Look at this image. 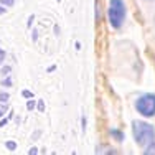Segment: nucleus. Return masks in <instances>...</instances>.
I'll return each mask as SVG.
<instances>
[{
    "instance_id": "nucleus-1",
    "label": "nucleus",
    "mask_w": 155,
    "mask_h": 155,
    "mask_svg": "<svg viewBox=\"0 0 155 155\" xmlns=\"http://www.w3.org/2000/svg\"><path fill=\"white\" fill-rule=\"evenodd\" d=\"M132 134L139 145L147 147L155 142V127L143 120H132Z\"/></svg>"
},
{
    "instance_id": "nucleus-2",
    "label": "nucleus",
    "mask_w": 155,
    "mask_h": 155,
    "mask_svg": "<svg viewBox=\"0 0 155 155\" xmlns=\"http://www.w3.org/2000/svg\"><path fill=\"white\" fill-rule=\"evenodd\" d=\"M109 21L114 28H120L125 20V5L122 0H110L107 10Z\"/></svg>"
},
{
    "instance_id": "nucleus-3",
    "label": "nucleus",
    "mask_w": 155,
    "mask_h": 155,
    "mask_svg": "<svg viewBox=\"0 0 155 155\" xmlns=\"http://www.w3.org/2000/svg\"><path fill=\"white\" fill-rule=\"evenodd\" d=\"M135 109L140 116L152 117L155 116V94H142L135 101Z\"/></svg>"
},
{
    "instance_id": "nucleus-4",
    "label": "nucleus",
    "mask_w": 155,
    "mask_h": 155,
    "mask_svg": "<svg viewBox=\"0 0 155 155\" xmlns=\"http://www.w3.org/2000/svg\"><path fill=\"white\" fill-rule=\"evenodd\" d=\"M110 134H112V137L116 139V140H124V134L120 130H117V129H112V130H110Z\"/></svg>"
},
{
    "instance_id": "nucleus-5",
    "label": "nucleus",
    "mask_w": 155,
    "mask_h": 155,
    "mask_svg": "<svg viewBox=\"0 0 155 155\" xmlns=\"http://www.w3.org/2000/svg\"><path fill=\"white\" fill-rule=\"evenodd\" d=\"M5 147H7L8 150H15V149H17V142H15V140H7V142H5Z\"/></svg>"
},
{
    "instance_id": "nucleus-6",
    "label": "nucleus",
    "mask_w": 155,
    "mask_h": 155,
    "mask_svg": "<svg viewBox=\"0 0 155 155\" xmlns=\"http://www.w3.org/2000/svg\"><path fill=\"white\" fill-rule=\"evenodd\" d=\"M143 152H145V153H155V142L150 143V145H147Z\"/></svg>"
},
{
    "instance_id": "nucleus-7",
    "label": "nucleus",
    "mask_w": 155,
    "mask_h": 155,
    "mask_svg": "<svg viewBox=\"0 0 155 155\" xmlns=\"http://www.w3.org/2000/svg\"><path fill=\"white\" fill-rule=\"evenodd\" d=\"M0 84H2V86H5V87H10V86L13 84V83H12V78H5V79H3Z\"/></svg>"
},
{
    "instance_id": "nucleus-8",
    "label": "nucleus",
    "mask_w": 155,
    "mask_h": 155,
    "mask_svg": "<svg viewBox=\"0 0 155 155\" xmlns=\"http://www.w3.org/2000/svg\"><path fill=\"white\" fill-rule=\"evenodd\" d=\"M36 109H38L40 112H45V102H43L41 99H40V101L36 102Z\"/></svg>"
},
{
    "instance_id": "nucleus-9",
    "label": "nucleus",
    "mask_w": 155,
    "mask_h": 155,
    "mask_svg": "<svg viewBox=\"0 0 155 155\" xmlns=\"http://www.w3.org/2000/svg\"><path fill=\"white\" fill-rule=\"evenodd\" d=\"M36 107V102L33 101V99H28V102H27V109L28 110H31V109H35Z\"/></svg>"
},
{
    "instance_id": "nucleus-10",
    "label": "nucleus",
    "mask_w": 155,
    "mask_h": 155,
    "mask_svg": "<svg viewBox=\"0 0 155 155\" xmlns=\"http://www.w3.org/2000/svg\"><path fill=\"white\" fill-rule=\"evenodd\" d=\"M8 99H10L8 93H0V102H7Z\"/></svg>"
},
{
    "instance_id": "nucleus-11",
    "label": "nucleus",
    "mask_w": 155,
    "mask_h": 155,
    "mask_svg": "<svg viewBox=\"0 0 155 155\" xmlns=\"http://www.w3.org/2000/svg\"><path fill=\"white\" fill-rule=\"evenodd\" d=\"M0 3L5 5V7H12L13 3H15V0H0Z\"/></svg>"
},
{
    "instance_id": "nucleus-12",
    "label": "nucleus",
    "mask_w": 155,
    "mask_h": 155,
    "mask_svg": "<svg viewBox=\"0 0 155 155\" xmlns=\"http://www.w3.org/2000/svg\"><path fill=\"white\" fill-rule=\"evenodd\" d=\"M21 96H23V97H27V99H31L33 97V94H31V91H21Z\"/></svg>"
},
{
    "instance_id": "nucleus-13",
    "label": "nucleus",
    "mask_w": 155,
    "mask_h": 155,
    "mask_svg": "<svg viewBox=\"0 0 155 155\" xmlns=\"http://www.w3.org/2000/svg\"><path fill=\"white\" fill-rule=\"evenodd\" d=\"M10 71H12V66H3L2 68V74H8Z\"/></svg>"
},
{
    "instance_id": "nucleus-14",
    "label": "nucleus",
    "mask_w": 155,
    "mask_h": 155,
    "mask_svg": "<svg viewBox=\"0 0 155 155\" xmlns=\"http://www.w3.org/2000/svg\"><path fill=\"white\" fill-rule=\"evenodd\" d=\"M5 56H7L5 50H2V48H0V64H2V63H3V60H5Z\"/></svg>"
},
{
    "instance_id": "nucleus-15",
    "label": "nucleus",
    "mask_w": 155,
    "mask_h": 155,
    "mask_svg": "<svg viewBox=\"0 0 155 155\" xmlns=\"http://www.w3.org/2000/svg\"><path fill=\"white\" fill-rule=\"evenodd\" d=\"M8 119H10V117H5V119H2V120H0V127H3V125H5L7 122H8Z\"/></svg>"
},
{
    "instance_id": "nucleus-16",
    "label": "nucleus",
    "mask_w": 155,
    "mask_h": 155,
    "mask_svg": "<svg viewBox=\"0 0 155 155\" xmlns=\"http://www.w3.org/2000/svg\"><path fill=\"white\" fill-rule=\"evenodd\" d=\"M30 153H31V155L38 153V149H36V147H31V149H30Z\"/></svg>"
},
{
    "instance_id": "nucleus-17",
    "label": "nucleus",
    "mask_w": 155,
    "mask_h": 155,
    "mask_svg": "<svg viewBox=\"0 0 155 155\" xmlns=\"http://www.w3.org/2000/svg\"><path fill=\"white\" fill-rule=\"evenodd\" d=\"M36 40H38V31L33 30V41H36Z\"/></svg>"
},
{
    "instance_id": "nucleus-18",
    "label": "nucleus",
    "mask_w": 155,
    "mask_h": 155,
    "mask_svg": "<svg viewBox=\"0 0 155 155\" xmlns=\"http://www.w3.org/2000/svg\"><path fill=\"white\" fill-rule=\"evenodd\" d=\"M5 12H7V10H5V7H3L2 3H0V15H2V13H5Z\"/></svg>"
},
{
    "instance_id": "nucleus-19",
    "label": "nucleus",
    "mask_w": 155,
    "mask_h": 155,
    "mask_svg": "<svg viewBox=\"0 0 155 155\" xmlns=\"http://www.w3.org/2000/svg\"><path fill=\"white\" fill-rule=\"evenodd\" d=\"M54 69H56V66H54V64H53V66H50V68H48V73H51V71H54Z\"/></svg>"
},
{
    "instance_id": "nucleus-20",
    "label": "nucleus",
    "mask_w": 155,
    "mask_h": 155,
    "mask_svg": "<svg viewBox=\"0 0 155 155\" xmlns=\"http://www.w3.org/2000/svg\"><path fill=\"white\" fill-rule=\"evenodd\" d=\"M83 130H86V117H83Z\"/></svg>"
},
{
    "instance_id": "nucleus-21",
    "label": "nucleus",
    "mask_w": 155,
    "mask_h": 155,
    "mask_svg": "<svg viewBox=\"0 0 155 155\" xmlns=\"http://www.w3.org/2000/svg\"><path fill=\"white\" fill-rule=\"evenodd\" d=\"M40 137V130H36L35 134H33V139H38Z\"/></svg>"
},
{
    "instance_id": "nucleus-22",
    "label": "nucleus",
    "mask_w": 155,
    "mask_h": 155,
    "mask_svg": "<svg viewBox=\"0 0 155 155\" xmlns=\"http://www.w3.org/2000/svg\"><path fill=\"white\" fill-rule=\"evenodd\" d=\"M0 117H3V110L2 109H0Z\"/></svg>"
},
{
    "instance_id": "nucleus-23",
    "label": "nucleus",
    "mask_w": 155,
    "mask_h": 155,
    "mask_svg": "<svg viewBox=\"0 0 155 155\" xmlns=\"http://www.w3.org/2000/svg\"><path fill=\"white\" fill-rule=\"evenodd\" d=\"M56 2H61V0H56Z\"/></svg>"
}]
</instances>
